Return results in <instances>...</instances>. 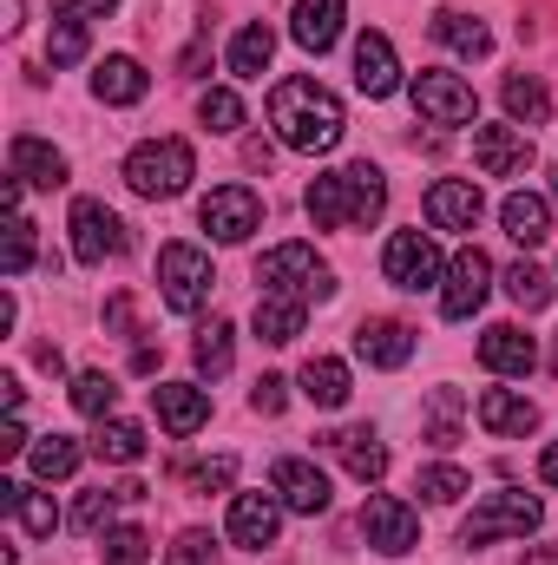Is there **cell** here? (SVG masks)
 Here are the masks:
<instances>
[{"label":"cell","instance_id":"cell-31","mask_svg":"<svg viewBox=\"0 0 558 565\" xmlns=\"http://www.w3.org/2000/svg\"><path fill=\"white\" fill-rule=\"evenodd\" d=\"M302 395H309L315 408H342V402H348V362L309 355V362H302Z\"/></svg>","mask_w":558,"mask_h":565},{"label":"cell","instance_id":"cell-2","mask_svg":"<svg viewBox=\"0 0 558 565\" xmlns=\"http://www.w3.org/2000/svg\"><path fill=\"white\" fill-rule=\"evenodd\" d=\"M388 204V178L362 158V164H342V171H322L309 191H302V211L322 224V231H368Z\"/></svg>","mask_w":558,"mask_h":565},{"label":"cell","instance_id":"cell-47","mask_svg":"<svg viewBox=\"0 0 558 565\" xmlns=\"http://www.w3.org/2000/svg\"><path fill=\"white\" fill-rule=\"evenodd\" d=\"M250 408H257V415H282V408H289V382H282V375H257Z\"/></svg>","mask_w":558,"mask_h":565},{"label":"cell","instance_id":"cell-48","mask_svg":"<svg viewBox=\"0 0 558 565\" xmlns=\"http://www.w3.org/2000/svg\"><path fill=\"white\" fill-rule=\"evenodd\" d=\"M112 7H119V0H53V20H86V13H99V20H106Z\"/></svg>","mask_w":558,"mask_h":565},{"label":"cell","instance_id":"cell-49","mask_svg":"<svg viewBox=\"0 0 558 565\" xmlns=\"http://www.w3.org/2000/svg\"><path fill=\"white\" fill-rule=\"evenodd\" d=\"M33 440H26V427H20V415H7V427H0V460H13V454H26Z\"/></svg>","mask_w":558,"mask_h":565},{"label":"cell","instance_id":"cell-36","mask_svg":"<svg viewBox=\"0 0 558 565\" xmlns=\"http://www.w3.org/2000/svg\"><path fill=\"white\" fill-rule=\"evenodd\" d=\"M460 388H433L427 395V447H460Z\"/></svg>","mask_w":558,"mask_h":565},{"label":"cell","instance_id":"cell-40","mask_svg":"<svg viewBox=\"0 0 558 565\" xmlns=\"http://www.w3.org/2000/svg\"><path fill=\"white\" fill-rule=\"evenodd\" d=\"M506 296L533 316V309H546V302H552V277H546L539 264H513V270H506Z\"/></svg>","mask_w":558,"mask_h":565},{"label":"cell","instance_id":"cell-13","mask_svg":"<svg viewBox=\"0 0 558 565\" xmlns=\"http://www.w3.org/2000/svg\"><path fill=\"white\" fill-rule=\"evenodd\" d=\"M270 493H277L289 513H302V520L329 513V473L315 460H302V454H282L277 467H270Z\"/></svg>","mask_w":558,"mask_h":565},{"label":"cell","instance_id":"cell-17","mask_svg":"<svg viewBox=\"0 0 558 565\" xmlns=\"http://www.w3.org/2000/svg\"><path fill=\"white\" fill-rule=\"evenodd\" d=\"M322 447L362 480V487H375L382 473H388V447H382V434L375 427H342V434H322Z\"/></svg>","mask_w":558,"mask_h":565},{"label":"cell","instance_id":"cell-15","mask_svg":"<svg viewBox=\"0 0 558 565\" xmlns=\"http://www.w3.org/2000/svg\"><path fill=\"white\" fill-rule=\"evenodd\" d=\"M277 533H282V500L277 493H237V500H230V540H237L244 553L277 546Z\"/></svg>","mask_w":558,"mask_h":565},{"label":"cell","instance_id":"cell-26","mask_svg":"<svg viewBox=\"0 0 558 565\" xmlns=\"http://www.w3.org/2000/svg\"><path fill=\"white\" fill-rule=\"evenodd\" d=\"M289 33H296L302 53H329V46L342 40V0H296Z\"/></svg>","mask_w":558,"mask_h":565},{"label":"cell","instance_id":"cell-41","mask_svg":"<svg viewBox=\"0 0 558 565\" xmlns=\"http://www.w3.org/2000/svg\"><path fill=\"white\" fill-rule=\"evenodd\" d=\"M466 487H473V480H466L460 467H420V473H415V493L427 500V507H453Z\"/></svg>","mask_w":558,"mask_h":565},{"label":"cell","instance_id":"cell-11","mask_svg":"<svg viewBox=\"0 0 558 565\" xmlns=\"http://www.w3.org/2000/svg\"><path fill=\"white\" fill-rule=\"evenodd\" d=\"M486 289H493V257L466 244V250L447 264V282H440V316H447V322H466V316L486 302Z\"/></svg>","mask_w":558,"mask_h":565},{"label":"cell","instance_id":"cell-24","mask_svg":"<svg viewBox=\"0 0 558 565\" xmlns=\"http://www.w3.org/2000/svg\"><path fill=\"white\" fill-rule=\"evenodd\" d=\"M480 427L486 434H506V440H526L539 427V408L526 395H513V388H486L480 395Z\"/></svg>","mask_w":558,"mask_h":565},{"label":"cell","instance_id":"cell-8","mask_svg":"<svg viewBox=\"0 0 558 565\" xmlns=\"http://www.w3.org/2000/svg\"><path fill=\"white\" fill-rule=\"evenodd\" d=\"M197 217H204V231H211L217 244H244V237L264 224V198H257L250 184H217V191L197 204Z\"/></svg>","mask_w":558,"mask_h":565},{"label":"cell","instance_id":"cell-54","mask_svg":"<svg viewBox=\"0 0 558 565\" xmlns=\"http://www.w3.org/2000/svg\"><path fill=\"white\" fill-rule=\"evenodd\" d=\"M552 198H558V171H552Z\"/></svg>","mask_w":558,"mask_h":565},{"label":"cell","instance_id":"cell-44","mask_svg":"<svg viewBox=\"0 0 558 565\" xmlns=\"http://www.w3.org/2000/svg\"><path fill=\"white\" fill-rule=\"evenodd\" d=\"M184 480H191L197 493H224V487L237 480V454H217V460H197V467H184Z\"/></svg>","mask_w":558,"mask_h":565},{"label":"cell","instance_id":"cell-12","mask_svg":"<svg viewBox=\"0 0 558 565\" xmlns=\"http://www.w3.org/2000/svg\"><path fill=\"white\" fill-rule=\"evenodd\" d=\"M415 106L427 126H473L480 119V99L460 73H420L415 79Z\"/></svg>","mask_w":558,"mask_h":565},{"label":"cell","instance_id":"cell-19","mask_svg":"<svg viewBox=\"0 0 558 565\" xmlns=\"http://www.w3.org/2000/svg\"><path fill=\"white\" fill-rule=\"evenodd\" d=\"M427 224L433 231H473L480 224V184H466V178L427 184Z\"/></svg>","mask_w":558,"mask_h":565},{"label":"cell","instance_id":"cell-34","mask_svg":"<svg viewBox=\"0 0 558 565\" xmlns=\"http://www.w3.org/2000/svg\"><path fill=\"white\" fill-rule=\"evenodd\" d=\"M79 454H86V447H79L73 434H40V440L26 447V460H33L40 480H66V473L79 467Z\"/></svg>","mask_w":558,"mask_h":565},{"label":"cell","instance_id":"cell-32","mask_svg":"<svg viewBox=\"0 0 558 565\" xmlns=\"http://www.w3.org/2000/svg\"><path fill=\"white\" fill-rule=\"evenodd\" d=\"M144 427L139 422H119V415H106L99 422V434H93V454L99 460H112V467H132V460H144Z\"/></svg>","mask_w":558,"mask_h":565},{"label":"cell","instance_id":"cell-29","mask_svg":"<svg viewBox=\"0 0 558 565\" xmlns=\"http://www.w3.org/2000/svg\"><path fill=\"white\" fill-rule=\"evenodd\" d=\"M139 500H144L139 480H119V487L79 493V507H73V533H99V526H112V513H119V507H139Z\"/></svg>","mask_w":558,"mask_h":565},{"label":"cell","instance_id":"cell-50","mask_svg":"<svg viewBox=\"0 0 558 565\" xmlns=\"http://www.w3.org/2000/svg\"><path fill=\"white\" fill-rule=\"evenodd\" d=\"M539 480H546V487H558V440L539 454Z\"/></svg>","mask_w":558,"mask_h":565},{"label":"cell","instance_id":"cell-30","mask_svg":"<svg viewBox=\"0 0 558 565\" xmlns=\"http://www.w3.org/2000/svg\"><path fill=\"white\" fill-rule=\"evenodd\" d=\"M427 33H433L440 46H453L460 60H486V53H493V33H486L480 20H466V13H433Z\"/></svg>","mask_w":558,"mask_h":565},{"label":"cell","instance_id":"cell-37","mask_svg":"<svg viewBox=\"0 0 558 565\" xmlns=\"http://www.w3.org/2000/svg\"><path fill=\"white\" fill-rule=\"evenodd\" d=\"M506 113H513V126H546L552 99H546V86H539L533 73H513V79H506Z\"/></svg>","mask_w":558,"mask_h":565},{"label":"cell","instance_id":"cell-43","mask_svg":"<svg viewBox=\"0 0 558 565\" xmlns=\"http://www.w3.org/2000/svg\"><path fill=\"white\" fill-rule=\"evenodd\" d=\"M0 270L7 277H26L33 270V224L13 211V224H7V257H0Z\"/></svg>","mask_w":558,"mask_h":565},{"label":"cell","instance_id":"cell-39","mask_svg":"<svg viewBox=\"0 0 558 565\" xmlns=\"http://www.w3.org/2000/svg\"><path fill=\"white\" fill-rule=\"evenodd\" d=\"M197 119H204V132L230 139V132H244V99H237L230 86H211V93L197 99Z\"/></svg>","mask_w":558,"mask_h":565},{"label":"cell","instance_id":"cell-33","mask_svg":"<svg viewBox=\"0 0 558 565\" xmlns=\"http://www.w3.org/2000/svg\"><path fill=\"white\" fill-rule=\"evenodd\" d=\"M270 53H277V33H270L264 20H250V26L230 40V73H237V79H264Z\"/></svg>","mask_w":558,"mask_h":565},{"label":"cell","instance_id":"cell-51","mask_svg":"<svg viewBox=\"0 0 558 565\" xmlns=\"http://www.w3.org/2000/svg\"><path fill=\"white\" fill-rule=\"evenodd\" d=\"M244 158H250L257 171H270V145H264V139H250V145H244Z\"/></svg>","mask_w":558,"mask_h":565},{"label":"cell","instance_id":"cell-35","mask_svg":"<svg viewBox=\"0 0 558 565\" xmlns=\"http://www.w3.org/2000/svg\"><path fill=\"white\" fill-rule=\"evenodd\" d=\"M73 408H79L86 422H106V415L119 408V382H112L106 369H86V375H73Z\"/></svg>","mask_w":558,"mask_h":565},{"label":"cell","instance_id":"cell-6","mask_svg":"<svg viewBox=\"0 0 558 565\" xmlns=\"http://www.w3.org/2000/svg\"><path fill=\"white\" fill-rule=\"evenodd\" d=\"M211 257L197 250V244H164L158 250V289H164V309H178V316H197L204 302H211Z\"/></svg>","mask_w":558,"mask_h":565},{"label":"cell","instance_id":"cell-27","mask_svg":"<svg viewBox=\"0 0 558 565\" xmlns=\"http://www.w3.org/2000/svg\"><path fill=\"white\" fill-rule=\"evenodd\" d=\"M0 513H13V520L26 526V540H53V526H60L53 500H46V493H33L26 480H0Z\"/></svg>","mask_w":558,"mask_h":565},{"label":"cell","instance_id":"cell-16","mask_svg":"<svg viewBox=\"0 0 558 565\" xmlns=\"http://www.w3.org/2000/svg\"><path fill=\"white\" fill-rule=\"evenodd\" d=\"M355 355H362L368 369H401V362L415 355V329L395 322V316H368V322L355 329Z\"/></svg>","mask_w":558,"mask_h":565},{"label":"cell","instance_id":"cell-53","mask_svg":"<svg viewBox=\"0 0 558 565\" xmlns=\"http://www.w3.org/2000/svg\"><path fill=\"white\" fill-rule=\"evenodd\" d=\"M526 565H558V546H539V553H526Z\"/></svg>","mask_w":558,"mask_h":565},{"label":"cell","instance_id":"cell-28","mask_svg":"<svg viewBox=\"0 0 558 565\" xmlns=\"http://www.w3.org/2000/svg\"><path fill=\"white\" fill-rule=\"evenodd\" d=\"M250 322H257V335H264V342H277V349H282V342H296V335H302L309 302H302V296H277V289H264Z\"/></svg>","mask_w":558,"mask_h":565},{"label":"cell","instance_id":"cell-4","mask_svg":"<svg viewBox=\"0 0 558 565\" xmlns=\"http://www.w3.org/2000/svg\"><path fill=\"white\" fill-rule=\"evenodd\" d=\"M197 178V151L184 139H144L132 158H126V184L139 198H178L184 184Z\"/></svg>","mask_w":558,"mask_h":565},{"label":"cell","instance_id":"cell-42","mask_svg":"<svg viewBox=\"0 0 558 565\" xmlns=\"http://www.w3.org/2000/svg\"><path fill=\"white\" fill-rule=\"evenodd\" d=\"M106 565H144L151 559V540H144V526H106Z\"/></svg>","mask_w":558,"mask_h":565},{"label":"cell","instance_id":"cell-20","mask_svg":"<svg viewBox=\"0 0 558 565\" xmlns=\"http://www.w3.org/2000/svg\"><path fill=\"white\" fill-rule=\"evenodd\" d=\"M480 362H486L493 375H533V369H539V342H533L526 329H513V322H493V329L480 335Z\"/></svg>","mask_w":558,"mask_h":565},{"label":"cell","instance_id":"cell-18","mask_svg":"<svg viewBox=\"0 0 558 565\" xmlns=\"http://www.w3.org/2000/svg\"><path fill=\"white\" fill-rule=\"evenodd\" d=\"M7 171H13L20 184L60 191V184H66V151H53V145H46V139H33V132H20V139L7 145Z\"/></svg>","mask_w":558,"mask_h":565},{"label":"cell","instance_id":"cell-23","mask_svg":"<svg viewBox=\"0 0 558 565\" xmlns=\"http://www.w3.org/2000/svg\"><path fill=\"white\" fill-rule=\"evenodd\" d=\"M144 93H151V73H144L132 53L99 60V73H93V99H99V106H139Z\"/></svg>","mask_w":558,"mask_h":565},{"label":"cell","instance_id":"cell-25","mask_svg":"<svg viewBox=\"0 0 558 565\" xmlns=\"http://www.w3.org/2000/svg\"><path fill=\"white\" fill-rule=\"evenodd\" d=\"M500 224H506V237H513L519 250H533V244L552 237V204L533 198V191H513V198L500 204Z\"/></svg>","mask_w":558,"mask_h":565},{"label":"cell","instance_id":"cell-45","mask_svg":"<svg viewBox=\"0 0 558 565\" xmlns=\"http://www.w3.org/2000/svg\"><path fill=\"white\" fill-rule=\"evenodd\" d=\"M46 53H53V66H73V60L86 53V20H53V40H46Z\"/></svg>","mask_w":558,"mask_h":565},{"label":"cell","instance_id":"cell-52","mask_svg":"<svg viewBox=\"0 0 558 565\" xmlns=\"http://www.w3.org/2000/svg\"><path fill=\"white\" fill-rule=\"evenodd\" d=\"M0 26H7V33L20 26V0H0Z\"/></svg>","mask_w":558,"mask_h":565},{"label":"cell","instance_id":"cell-1","mask_svg":"<svg viewBox=\"0 0 558 565\" xmlns=\"http://www.w3.org/2000/svg\"><path fill=\"white\" fill-rule=\"evenodd\" d=\"M270 126H277V139L289 151H309V158H322V151H335L342 145V99L329 93V86H315V79H282L277 93H270Z\"/></svg>","mask_w":558,"mask_h":565},{"label":"cell","instance_id":"cell-5","mask_svg":"<svg viewBox=\"0 0 558 565\" xmlns=\"http://www.w3.org/2000/svg\"><path fill=\"white\" fill-rule=\"evenodd\" d=\"M257 282L264 289H277V296H335V277H329V264L315 257V244H277V250H264L257 257Z\"/></svg>","mask_w":558,"mask_h":565},{"label":"cell","instance_id":"cell-9","mask_svg":"<svg viewBox=\"0 0 558 565\" xmlns=\"http://www.w3.org/2000/svg\"><path fill=\"white\" fill-rule=\"evenodd\" d=\"M119 250H126V224H119V211L99 204V198H79V204H73V257H79L86 270H99V264L119 257Z\"/></svg>","mask_w":558,"mask_h":565},{"label":"cell","instance_id":"cell-3","mask_svg":"<svg viewBox=\"0 0 558 565\" xmlns=\"http://www.w3.org/2000/svg\"><path fill=\"white\" fill-rule=\"evenodd\" d=\"M539 520H546V507H539L533 493H519V487H500V493H486V500L466 513V526H460V546L526 540V533H539Z\"/></svg>","mask_w":558,"mask_h":565},{"label":"cell","instance_id":"cell-46","mask_svg":"<svg viewBox=\"0 0 558 565\" xmlns=\"http://www.w3.org/2000/svg\"><path fill=\"white\" fill-rule=\"evenodd\" d=\"M164 565H217V540H211L204 526H191V533L171 546V559H164Z\"/></svg>","mask_w":558,"mask_h":565},{"label":"cell","instance_id":"cell-22","mask_svg":"<svg viewBox=\"0 0 558 565\" xmlns=\"http://www.w3.org/2000/svg\"><path fill=\"white\" fill-rule=\"evenodd\" d=\"M151 408H158V422L171 427L178 440L211 422V395H204V388H191V382H158V388H151Z\"/></svg>","mask_w":558,"mask_h":565},{"label":"cell","instance_id":"cell-21","mask_svg":"<svg viewBox=\"0 0 558 565\" xmlns=\"http://www.w3.org/2000/svg\"><path fill=\"white\" fill-rule=\"evenodd\" d=\"M355 86H362L368 99H388V93H401V66H395V46H388V33H362V40H355Z\"/></svg>","mask_w":558,"mask_h":565},{"label":"cell","instance_id":"cell-38","mask_svg":"<svg viewBox=\"0 0 558 565\" xmlns=\"http://www.w3.org/2000/svg\"><path fill=\"white\" fill-rule=\"evenodd\" d=\"M230 335H237V329H230L224 316H211V322L197 329L191 355H197V369H204V375H224V369H230V355H237V342H230Z\"/></svg>","mask_w":558,"mask_h":565},{"label":"cell","instance_id":"cell-10","mask_svg":"<svg viewBox=\"0 0 558 565\" xmlns=\"http://www.w3.org/2000/svg\"><path fill=\"white\" fill-rule=\"evenodd\" d=\"M362 533H368V546L388 553V559H401V553H415L420 546L415 507L395 500V493H368V507H362Z\"/></svg>","mask_w":558,"mask_h":565},{"label":"cell","instance_id":"cell-14","mask_svg":"<svg viewBox=\"0 0 558 565\" xmlns=\"http://www.w3.org/2000/svg\"><path fill=\"white\" fill-rule=\"evenodd\" d=\"M533 139H526V126H480L473 132V164L486 171V178H526L533 171Z\"/></svg>","mask_w":558,"mask_h":565},{"label":"cell","instance_id":"cell-7","mask_svg":"<svg viewBox=\"0 0 558 565\" xmlns=\"http://www.w3.org/2000/svg\"><path fill=\"white\" fill-rule=\"evenodd\" d=\"M382 277L395 282V289H408V296H420V289H433V282L447 277V264H440V250H433L427 231H395L388 250H382Z\"/></svg>","mask_w":558,"mask_h":565}]
</instances>
